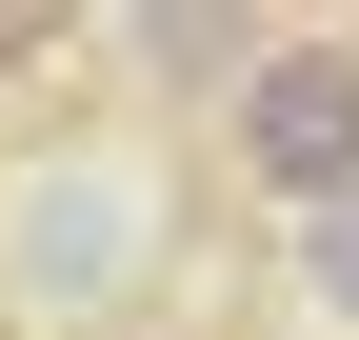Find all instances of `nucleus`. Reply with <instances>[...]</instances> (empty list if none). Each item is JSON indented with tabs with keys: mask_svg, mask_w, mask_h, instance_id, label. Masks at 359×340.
<instances>
[{
	"mask_svg": "<svg viewBox=\"0 0 359 340\" xmlns=\"http://www.w3.org/2000/svg\"><path fill=\"white\" fill-rule=\"evenodd\" d=\"M219 160L259 200H299V221H339L359 200V20H280L259 40V80L219 100Z\"/></svg>",
	"mask_w": 359,
	"mask_h": 340,
	"instance_id": "f257e3e1",
	"label": "nucleus"
},
{
	"mask_svg": "<svg viewBox=\"0 0 359 340\" xmlns=\"http://www.w3.org/2000/svg\"><path fill=\"white\" fill-rule=\"evenodd\" d=\"M140 240H160V181H140V160H40V181H20V280H40V301L140 280Z\"/></svg>",
	"mask_w": 359,
	"mask_h": 340,
	"instance_id": "f03ea898",
	"label": "nucleus"
},
{
	"mask_svg": "<svg viewBox=\"0 0 359 340\" xmlns=\"http://www.w3.org/2000/svg\"><path fill=\"white\" fill-rule=\"evenodd\" d=\"M40 60H80V20L60 0H0V80H40Z\"/></svg>",
	"mask_w": 359,
	"mask_h": 340,
	"instance_id": "7ed1b4c3",
	"label": "nucleus"
},
{
	"mask_svg": "<svg viewBox=\"0 0 359 340\" xmlns=\"http://www.w3.org/2000/svg\"><path fill=\"white\" fill-rule=\"evenodd\" d=\"M299 280H320V301L359 320V200H339V221H299Z\"/></svg>",
	"mask_w": 359,
	"mask_h": 340,
	"instance_id": "20e7f679",
	"label": "nucleus"
}]
</instances>
